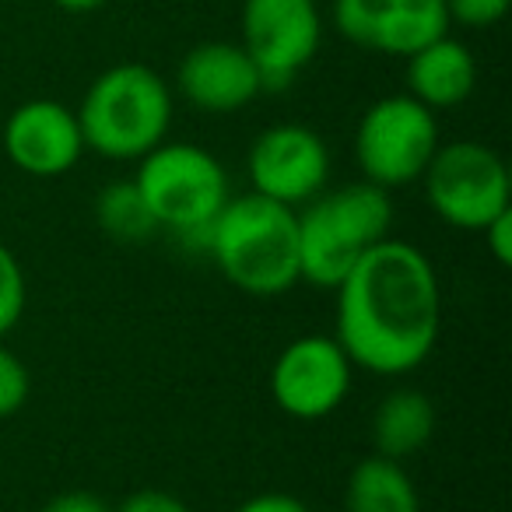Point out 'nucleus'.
<instances>
[{
  "mask_svg": "<svg viewBox=\"0 0 512 512\" xmlns=\"http://www.w3.org/2000/svg\"><path fill=\"white\" fill-rule=\"evenodd\" d=\"M344 512H421V498L400 460L365 456L344 484Z\"/></svg>",
  "mask_w": 512,
  "mask_h": 512,
  "instance_id": "dca6fc26",
  "label": "nucleus"
},
{
  "mask_svg": "<svg viewBox=\"0 0 512 512\" xmlns=\"http://www.w3.org/2000/svg\"><path fill=\"white\" fill-rule=\"evenodd\" d=\"M85 148L113 162H137L165 141L172 123V92L158 71L144 64H116L102 71L78 109Z\"/></svg>",
  "mask_w": 512,
  "mask_h": 512,
  "instance_id": "20e7f679",
  "label": "nucleus"
},
{
  "mask_svg": "<svg viewBox=\"0 0 512 512\" xmlns=\"http://www.w3.org/2000/svg\"><path fill=\"white\" fill-rule=\"evenodd\" d=\"M481 235H484V246H488L491 260H495L498 267H509L512 264V207L495 214V218L481 228Z\"/></svg>",
  "mask_w": 512,
  "mask_h": 512,
  "instance_id": "412c9836",
  "label": "nucleus"
},
{
  "mask_svg": "<svg viewBox=\"0 0 512 512\" xmlns=\"http://www.w3.org/2000/svg\"><path fill=\"white\" fill-rule=\"evenodd\" d=\"M390 232L393 200L383 186L362 179L334 193H316L299 214L302 281L334 292L372 246L390 239Z\"/></svg>",
  "mask_w": 512,
  "mask_h": 512,
  "instance_id": "7ed1b4c3",
  "label": "nucleus"
},
{
  "mask_svg": "<svg viewBox=\"0 0 512 512\" xmlns=\"http://www.w3.org/2000/svg\"><path fill=\"white\" fill-rule=\"evenodd\" d=\"M137 190L158 228H176L186 239H204L207 225L228 200L225 165L190 141H162L137 158Z\"/></svg>",
  "mask_w": 512,
  "mask_h": 512,
  "instance_id": "39448f33",
  "label": "nucleus"
},
{
  "mask_svg": "<svg viewBox=\"0 0 512 512\" xmlns=\"http://www.w3.org/2000/svg\"><path fill=\"white\" fill-rule=\"evenodd\" d=\"M95 221L99 228L116 242H144L158 232L155 214L148 211L141 190L134 179H120L109 183L95 200Z\"/></svg>",
  "mask_w": 512,
  "mask_h": 512,
  "instance_id": "f3484780",
  "label": "nucleus"
},
{
  "mask_svg": "<svg viewBox=\"0 0 512 512\" xmlns=\"http://www.w3.org/2000/svg\"><path fill=\"white\" fill-rule=\"evenodd\" d=\"M25 313V271L18 256L0 242V341L18 327Z\"/></svg>",
  "mask_w": 512,
  "mask_h": 512,
  "instance_id": "a211bd4d",
  "label": "nucleus"
},
{
  "mask_svg": "<svg viewBox=\"0 0 512 512\" xmlns=\"http://www.w3.org/2000/svg\"><path fill=\"white\" fill-rule=\"evenodd\" d=\"M323 39L316 0H246L242 4V50L260 71L264 92L288 88Z\"/></svg>",
  "mask_w": 512,
  "mask_h": 512,
  "instance_id": "6e6552de",
  "label": "nucleus"
},
{
  "mask_svg": "<svg viewBox=\"0 0 512 512\" xmlns=\"http://www.w3.org/2000/svg\"><path fill=\"white\" fill-rule=\"evenodd\" d=\"M421 183H425L428 207L446 225L463 232H481L495 214L512 207L509 165L495 148L481 141L439 144Z\"/></svg>",
  "mask_w": 512,
  "mask_h": 512,
  "instance_id": "0eeeda50",
  "label": "nucleus"
},
{
  "mask_svg": "<svg viewBox=\"0 0 512 512\" xmlns=\"http://www.w3.org/2000/svg\"><path fill=\"white\" fill-rule=\"evenodd\" d=\"M57 8H64V11H71V15H85V11H95V8H102L106 0H53Z\"/></svg>",
  "mask_w": 512,
  "mask_h": 512,
  "instance_id": "393cba45",
  "label": "nucleus"
},
{
  "mask_svg": "<svg viewBox=\"0 0 512 512\" xmlns=\"http://www.w3.org/2000/svg\"><path fill=\"white\" fill-rule=\"evenodd\" d=\"M474 85V53L463 43H456V39H449V32L407 57V95L418 99L421 106H428L432 113L467 102Z\"/></svg>",
  "mask_w": 512,
  "mask_h": 512,
  "instance_id": "4468645a",
  "label": "nucleus"
},
{
  "mask_svg": "<svg viewBox=\"0 0 512 512\" xmlns=\"http://www.w3.org/2000/svg\"><path fill=\"white\" fill-rule=\"evenodd\" d=\"M32 393V376L25 369V362L0 344V421L11 418L25 407Z\"/></svg>",
  "mask_w": 512,
  "mask_h": 512,
  "instance_id": "6ab92c4d",
  "label": "nucleus"
},
{
  "mask_svg": "<svg viewBox=\"0 0 512 512\" xmlns=\"http://www.w3.org/2000/svg\"><path fill=\"white\" fill-rule=\"evenodd\" d=\"M334 25L348 43L386 57H411L449 32L442 0H334Z\"/></svg>",
  "mask_w": 512,
  "mask_h": 512,
  "instance_id": "9b49d317",
  "label": "nucleus"
},
{
  "mask_svg": "<svg viewBox=\"0 0 512 512\" xmlns=\"http://www.w3.org/2000/svg\"><path fill=\"white\" fill-rule=\"evenodd\" d=\"M334 341L355 369L414 372L439 341L442 288L432 260L404 239H383L334 288Z\"/></svg>",
  "mask_w": 512,
  "mask_h": 512,
  "instance_id": "f257e3e1",
  "label": "nucleus"
},
{
  "mask_svg": "<svg viewBox=\"0 0 512 512\" xmlns=\"http://www.w3.org/2000/svg\"><path fill=\"white\" fill-rule=\"evenodd\" d=\"M200 246L239 292L256 299L292 292L299 274V214L260 193L228 197Z\"/></svg>",
  "mask_w": 512,
  "mask_h": 512,
  "instance_id": "f03ea898",
  "label": "nucleus"
},
{
  "mask_svg": "<svg viewBox=\"0 0 512 512\" xmlns=\"http://www.w3.org/2000/svg\"><path fill=\"white\" fill-rule=\"evenodd\" d=\"M43 512H113L106 502H102L99 495H92V491H60V495H53L50 502L43 505Z\"/></svg>",
  "mask_w": 512,
  "mask_h": 512,
  "instance_id": "5701e85b",
  "label": "nucleus"
},
{
  "mask_svg": "<svg viewBox=\"0 0 512 512\" xmlns=\"http://www.w3.org/2000/svg\"><path fill=\"white\" fill-rule=\"evenodd\" d=\"M253 193L285 207L309 204L330 179V148L302 123H278L256 137L246 155Z\"/></svg>",
  "mask_w": 512,
  "mask_h": 512,
  "instance_id": "9d476101",
  "label": "nucleus"
},
{
  "mask_svg": "<svg viewBox=\"0 0 512 512\" xmlns=\"http://www.w3.org/2000/svg\"><path fill=\"white\" fill-rule=\"evenodd\" d=\"M449 22H460L467 29H491L509 11V0H442Z\"/></svg>",
  "mask_w": 512,
  "mask_h": 512,
  "instance_id": "aec40b11",
  "label": "nucleus"
},
{
  "mask_svg": "<svg viewBox=\"0 0 512 512\" xmlns=\"http://www.w3.org/2000/svg\"><path fill=\"white\" fill-rule=\"evenodd\" d=\"M435 148H439L435 113L411 95H386L372 102L355 130L358 169L383 190L418 183Z\"/></svg>",
  "mask_w": 512,
  "mask_h": 512,
  "instance_id": "423d86ee",
  "label": "nucleus"
},
{
  "mask_svg": "<svg viewBox=\"0 0 512 512\" xmlns=\"http://www.w3.org/2000/svg\"><path fill=\"white\" fill-rule=\"evenodd\" d=\"M355 365L344 348L327 334H306L285 344L271 369V397L288 418H330L348 400Z\"/></svg>",
  "mask_w": 512,
  "mask_h": 512,
  "instance_id": "1a4fd4ad",
  "label": "nucleus"
},
{
  "mask_svg": "<svg viewBox=\"0 0 512 512\" xmlns=\"http://www.w3.org/2000/svg\"><path fill=\"white\" fill-rule=\"evenodd\" d=\"M179 95L204 113H239L264 92L260 71L239 43H200L176 71Z\"/></svg>",
  "mask_w": 512,
  "mask_h": 512,
  "instance_id": "ddd939ff",
  "label": "nucleus"
},
{
  "mask_svg": "<svg viewBox=\"0 0 512 512\" xmlns=\"http://www.w3.org/2000/svg\"><path fill=\"white\" fill-rule=\"evenodd\" d=\"M116 512H190V505L179 502L176 495H169L162 488H141L123 498Z\"/></svg>",
  "mask_w": 512,
  "mask_h": 512,
  "instance_id": "4be33fe9",
  "label": "nucleus"
},
{
  "mask_svg": "<svg viewBox=\"0 0 512 512\" xmlns=\"http://www.w3.org/2000/svg\"><path fill=\"white\" fill-rule=\"evenodd\" d=\"M435 435V407L421 390L386 393L372 414V442L376 453L386 460H407L418 449H425Z\"/></svg>",
  "mask_w": 512,
  "mask_h": 512,
  "instance_id": "2eb2a0df",
  "label": "nucleus"
},
{
  "mask_svg": "<svg viewBox=\"0 0 512 512\" xmlns=\"http://www.w3.org/2000/svg\"><path fill=\"white\" fill-rule=\"evenodd\" d=\"M235 512H309V505L285 491H264V495L246 498Z\"/></svg>",
  "mask_w": 512,
  "mask_h": 512,
  "instance_id": "b1692460",
  "label": "nucleus"
},
{
  "mask_svg": "<svg viewBox=\"0 0 512 512\" xmlns=\"http://www.w3.org/2000/svg\"><path fill=\"white\" fill-rule=\"evenodd\" d=\"M4 151L25 176L53 179L71 172L88 148L74 109L57 99H32L4 123Z\"/></svg>",
  "mask_w": 512,
  "mask_h": 512,
  "instance_id": "f8f14e48",
  "label": "nucleus"
}]
</instances>
